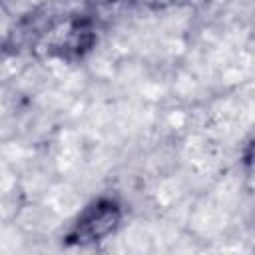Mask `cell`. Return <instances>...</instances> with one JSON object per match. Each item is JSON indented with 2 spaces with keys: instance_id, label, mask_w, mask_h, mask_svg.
Segmentation results:
<instances>
[{
  "instance_id": "cell-1",
  "label": "cell",
  "mask_w": 255,
  "mask_h": 255,
  "mask_svg": "<svg viewBox=\"0 0 255 255\" xmlns=\"http://www.w3.org/2000/svg\"><path fill=\"white\" fill-rule=\"evenodd\" d=\"M120 221V209L114 201H98L82 213L70 231L68 239L72 243H92L110 235Z\"/></svg>"
}]
</instances>
